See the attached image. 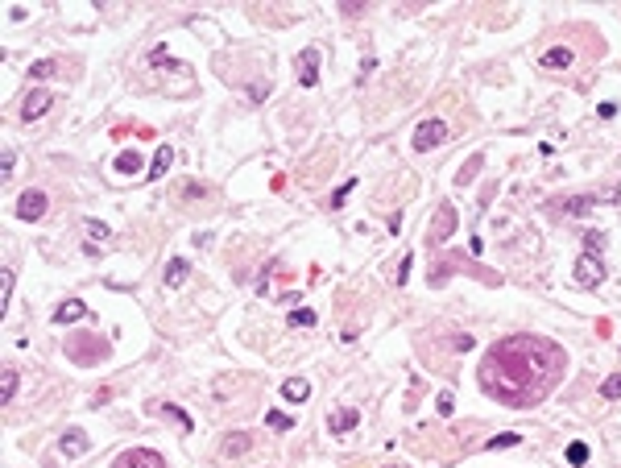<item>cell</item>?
<instances>
[{"label": "cell", "mask_w": 621, "mask_h": 468, "mask_svg": "<svg viewBox=\"0 0 621 468\" xmlns=\"http://www.w3.org/2000/svg\"><path fill=\"white\" fill-rule=\"evenodd\" d=\"M563 352L534 336H509L480 365V390L502 398L505 406H534L559 381Z\"/></svg>", "instance_id": "6da1fadb"}, {"label": "cell", "mask_w": 621, "mask_h": 468, "mask_svg": "<svg viewBox=\"0 0 621 468\" xmlns=\"http://www.w3.org/2000/svg\"><path fill=\"white\" fill-rule=\"evenodd\" d=\"M455 224H460L455 207H452V203H439V207H435V220H431L427 241H431V245H448V241L455 236Z\"/></svg>", "instance_id": "7a4b0ae2"}, {"label": "cell", "mask_w": 621, "mask_h": 468, "mask_svg": "<svg viewBox=\"0 0 621 468\" xmlns=\"http://www.w3.org/2000/svg\"><path fill=\"white\" fill-rule=\"evenodd\" d=\"M46 212H50V195H46V191H21V195H17V220L38 224Z\"/></svg>", "instance_id": "3957f363"}, {"label": "cell", "mask_w": 621, "mask_h": 468, "mask_svg": "<svg viewBox=\"0 0 621 468\" xmlns=\"http://www.w3.org/2000/svg\"><path fill=\"white\" fill-rule=\"evenodd\" d=\"M600 282H605V261H600V253H584V257L576 261V286L597 290Z\"/></svg>", "instance_id": "277c9868"}, {"label": "cell", "mask_w": 621, "mask_h": 468, "mask_svg": "<svg viewBox=\"0 0 621 468\" xmlns=\"http://www.w3.org/2000/svg\"><path fill=\"white\" fill-rule=\"evenodd\" d=\"M448 137H452V129H448L443 121H423L418 129H414V149H418V153H427V149L443 146Z\"/></svg>", "instance_id": "5b68a950"}, {"label": "cell", "mask_w": 621, "mask_h": 468, "mask_svg": "<svg viewBox=\"0 0 621 468\" xmlns=\"http://www.w3.org/2000/svg\"><path fill=\"white\" fill-rule=\"evenodd\" d=\"M112 468H166V460L158 456V452H149V447H129V452H120Z\"/></svg>", "instance_id": "8992f818"}, {"label": "cell", "mask_w": 621, "mask_h": 468, "mask_svg": "<svg viewBox=\"0 0 621 468\" xmlns=\"http://www.w3.org/2000/svg\"><path fill=\"white\" fill-rule=\"evenodd\" d=\"M50 104H54V92H46V87H33V92L21 99V121L29 124V121H38V116H46Z\"/></svg>", "instance_id": "52a82bcc"}, {"label": "cell", "mask_w": 621, "mask_h": 468, "mask_svg": "<svg viewBox=\"0 0 621 468\" xmlns=\"http://www.w3.org/2000/svg\"><path fill=\"white\" fill-rule=\"evenodd\" d=\"M298 83L303 87H315L319 83V50L307 46L303 54H298Z\"/></svg>", "instance_id": "ba28073f"}, {"label": "cell", "mask_w": 621, "mask_h": 468, "mask_svg": "<svg viewBox=\"0 0 621 468\" xmlns=\"http://www.w3.org/2000/svg\"><path fill=\"white\" fill-rule=\"evenodd\" d=\"M83 315H87V303L83 298H67L63 307H54V323H63V327L67 323H79Z\"/></svg>", "instance_id": "9c48e42d"}, {"label": "cell", "mask_w": 621, "mask_h": 468, "mask_svg": "<svg viewBox=\"0 0 621 468\" xmlns=\"http://www.w3.org/2000/svg\"><path fill=\"white\" fill-rule=\"evenodd\" d=\"M249 447H253V431H232L220 452H224V460H237V456H244Z\"/></svg>", "instance_id": "30bf717a"}, {"label": "cell", "mask_w": 621, "mask_h": 468, "mask_svg": "<svg viewBox=\"0 0 621 468\" xmlns=\"http://www.w3.org/2000/svg\"><path fill=\"white\" fill-rule=\"evenodd\" d=\"M357 423H360V410H357V406H344V410H335V415H332L328 431H332V435H344V431H357Z\"/></svg>", "instance_id": "8fae6325"}, {"label": "cell", "mask_w": 621, "mask_h": 468, "mask_svg": "<svg viewBox=\"0 0 621 468\" xmlns=\"http://www.w3.org/2000/svg\"><path fill=\"white\" fill-rule=\"evenodd\" d=\"M162 278H166V286H174V290H178V286L191 278V261H187V257H170V261H166V273H162Z\"/></svg>", "instance_id": "7c38bea8"}, {"label": "cell", "mask_w": 621, "mask_h": 468, "mask_svg": "<svg viewBox=\"0 0 621 468\" xmlns=\"http://www.w3.org/2000/svg\"><path fill=\"white\" fill-rule=\"evenodd\" d=\"M58 447H63V456H83V452L92 447V440H87L83 431H75V427H71V431H67V435L58 440Z\"/></svg>", "instance_id": "4fadbf2b"}, {"label": "cell", "mask_w": 621, "mask_h": 468, "mask_svg": "<svg viewBox=\"0 0 621 468\" xmlns=\"http://www.w3.org/2000/svg\"><path fill=\"white\" fill-rule=\"evenodd\" d=\"M282 398H286V402H307L310 398L307 377H286V381H282Z\"/></svg>", "instance_id": "5bb4252c"}, {"label": "cell", "mask_w": 621, "mask_h": 468, "mask_svg": "<svg viewBox=\"0 0 621 468\" xmlns=\"http://www.w3.org/2000/svg\"><path fill=\"white\" fill-rule=\"evenodd\" d=\"M563 67H572V50L568 46H555L543 54V71H563Z\"/></svg>", "instance_id": "9a60e30c"}, {"label": "cell", "mask_w": 621, "mask_h": 468, "mask_svg": "<svg viewBox=\"0 0 621 468\" xmlns=\"http://www.w3.org/2000/svg\"><path fill=\"white\" fill-rule=\"evenodd\" d=\"M170 162H174V149L158 146V153H153V162H149V170H145V174H149V178H162V174L170 170Z\"/></svg>", "instance_id": "2e32d148"}, {"label": "cell", "mask_w": 621, "mask_h": 468, "mask_svg": "<svg viewBox=\"0 0 621 468\" xmlns=\"http://www.w3.org/2000/svg\"><path fill=\"white\" fill-rule=\"evenodd\" d=\"M137 170H141V153L124 149V153L117 158V174H124V178H129V174H137Z\"/></svg>", "instance_id": "e0dca14e"}, {"label": "cell", "mask_w": 621, "mask_h": 468, "mask_svg": "<svg viewBox=\"0 0 621 468\" xmlns=\"http://www.w3.org/2000/svg\"><path fill=\"white\" fill-rule=\"evenodd\" d=\"M593 203H597V195H572V199H563V212L568 216H584Z\"/></svg>", "instance_id": "ac0fdd59"}, {"label": "cell", "mask_w": 621, "mask_h": 468, "mask_svg": "<svg viewBox=\"0 0 621 468\" xmlns=\"http://www.w3.org/2000/svg\"><path fill=\"white\" fill-rule=\"evenodd\" d=\"M17 394V369H0V402H13Z\"/></svg>", "instance_id": "d6986e66"}, {"label": "cell", "mask_w": 621, "mask_h": 468, "mask_svg": "<svg viewBox=\"0 0 621 468\" xmlns=\"http://www.w3.org/2000/svg\"><path fill=\"white\" fill-rule=\"evenodd\" d=\"M480 162H485L480 153H477V158H468V166L460 170V178H455V187H468V183H472V178H477V174H480Z\"/></svg>", "instance_id": "ffe728a7"}, {"label": "cell", "mask_w": 621, "mask_h": 468, "mask_svg": "<svg viewBox=\"0 0 621 468\" xmlns=\"http://www.w3.org/2000/svg\"><path fill=\"white\" fill-rule=\"evenodd\" d=\"M518 444H522V435H518V431H505V435H493V440H489V452H502V447H518Z\"/></svg>", "instance_id": "44dd1931"}, {"label": "cell", "mask_w": 621, "mask_h": 468, "mask_svg": "<svg viewBox=\"0 0 621 468\" xmlns=\"http://www.w3.org/2000/svg\"><path fill=\"white\" fill-rule=\"evenodd\" d=\"M290 327H315V311L310 307H294L290 311Z\"/></svg>", "instance_id": "7402d4cb"}, {"label": "cell", "mask_w": 621, "mask_h": 468, "mask_svg": "<svg viewBox=\"0 0 621 468\" xmlns=\"http://www.w3.org/2000/svg\"><path fill=\"white\" fill-rule=\"evenodd\" d=\"M265 427H269V431H290V427H294V419H290V415H282V410H269V415H265Z\"/></svg>", "instance_id": "603a6c76"}, {"label": "cell", "mask_w": 621, "mask_h": 468, "mask_svg": "<svg viewBox=\"0 0 621 468\" xmlns=\"http://www.w3.org/2000/svg\"><path fill=\"white\" fill-rule=\"evenodd\" d=\"M352 191H357V178H348L344 187H335V195H332V203H328V207H332V212H340V207H344V199L352 195Z\"/></svg>", "instance_id": "cb8c5ba5"}, {"label": "cell", "mask_w": 621, "mask_h": 468, "mask_svg": "<svg viewBox=\"0 0 621 468\" xmlns=\"http://www.w3.org/2000/svg\"><path fill=\"white\" fill-rule=\"evenodd\" d=\"M83 232H87L92 241H108V236H112V228H108L104 220H87V224H83Z\"/></svg>", "instance_id": "d4e9b609"}, {"label": "cell", "mask_w": 621, "mask_h": 468, "mask_svg": "<svg viewBox=\"0 0 621 468\" xmlns=\"http://www.w3.org/2000/svg\"><path fill=\"white\" fill-rule=\"evenodd\" d=\"M600 398H609V402H613V398H621V373H613V377H605V381H600Z\"/></svg>", "instance_id": "484cf974"}, {"label": "cell", "mask_w": 621, "mask_h": 468, "mask_svg": "<svg viewBox=\"0 0 621 468\" xmlns=\"http://www.w3.org/2000/svg\"><path fill=\"white\" fill-rule=\"evenodd\" d=\"M54 71H58V62H54V58H42V62H33V67H29V75H33V79H50Z\"/></svg>", "instance_id": "4316f807"}, {"label": "cell", "mask_w": 621, "mask_h": 468, "mask_svg": "<svg viewBox=\"0 0 621 468\" xmlns=\"http://www.w3.org/2000/svg\"><path fill=\"white\" fill-rule=\"evenodd\" d=\"M9 295H13V270H0V311L9 307Z\"/></svg>", "instance_id": "83f0119b"}, {"label": "cell", "mask_w": 621, "mask_h": 468, "mask_svg": "<svg viewBox=\"0 0 621 468\" xmlns=\"http://www.w3.org/2000/svg\"><path fill=\"white\" fill-rule=\"evenodd\" d=\"M568 464H588V444H568Z\"/></svg>", "instance_id": "f1b7e54d"}, {"label": "cell", "mask_w": 621, "mask_h": 468, "mask_svg": "<svg viewBox=\"0 0 621 468\" xmlns=\"http://www.w3.org/2000/svg\"><path fill=\"white\" fill-rule=\"evenodd\" d=\"M435 406H439V415H443V419H448V415H452V406H455V398H452V390H443V394L435 398Z\"/></svg>", "instance_id": "f546056e"}, {"label": "cell", "mask_w": 621, "mask_h": 468, "mask_svg": "<svg viewBox=\"0 0 621 468\" xmlns=\"http://www.w3.org/2000/svg\"><path fill=\"white\" fill-rule=\"evenodd\" d=\"M410 270H414V257L406 253V257H402V266H398V286H406V282H410Z\"/></svg>", "instance_id": "4dcf8cb0"}, {"label": "cell", "mask_w": 621, "mask_h": 468, "mask_svg": "<svg viewBox=\"0 0 621 468\" xmlns=\"http://www.w3.org/2000/svg\"><path fill=\"white\" fill-rule=\"evenodd\" d=\"M13 166H17V153H13V149H4V158H0V174L9 178V174H13Z\"/></svg>", "instance_id": "1f68e13d"}, {"label": "cell", "mask_w": 621, "mask_h": 468, "mask_svg": "<svg viewBox=\"0 0 621 468\" xmlns=\"http://www.w3.org/2000/svg\"><path fill=\"white\" fill-rule=\"evenodd\" d=\"M584 245H588V253H600V245H605V236H600V232H588V236H584Z\"/></svg>", "instance_id": "d6a6232c"}, {"label": "cell", "mask_w": 621, "mask_h": 468, "mask_svg": "<svg viewBox=\"0 0 621 468\" xmlns=\"http://www.w3.org/2000/svg\"><path fill=\"white\" fill-rule=\"evenodd\" d=\"M600 116H605V121H609V116H617V104H613V99H605V104H600Z\"/></svg>", "instance_id": "836d02e7"}]
</instances>
